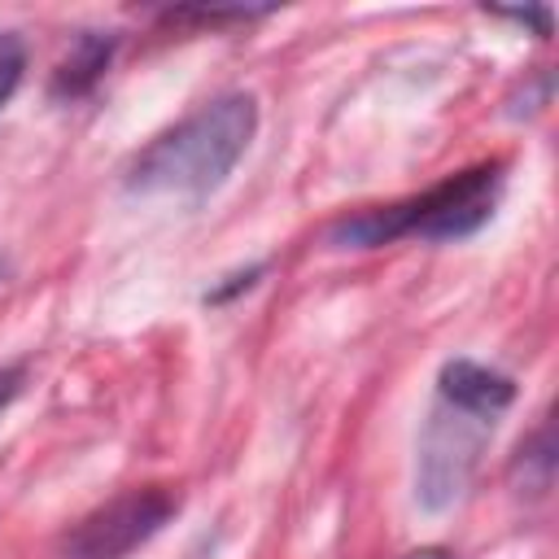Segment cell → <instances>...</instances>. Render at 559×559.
Segmentation results:
<instances>
[{
  "label": "cell",
  "instance_id": "7c38bea8",
  "mask_svg": "<svg viewBox=\"0 0 559 559\" xmlns=\"http://www.w3.org/2000/svg\"><path fill=\"white\" fill-rule=\"evenodd\" d=\"M22 384H26V367L22 362H13V367H0V411L22 393Z\"/></svg>",
  "mask_w": 559,
  "mask_h": 559
},
{
  "label": "cell",
  "instance_id": "4fadbf2b",
  "mask_svg": "<svg viewBox=\"0 0 559 559\" xmlns=\"http://www.w3.org/2000/svg\"><path fill=\"white\" fill-rule=\"evenodd\" d=\"M402 559H450V550H441V546H419V550H411V555H402Z\"/></svg>",
  "mask_w": 559,
  "mask_h": 559
},
{
  "label": "cell",
  "instance_id": "ba28073f",
  "mask_svg": "<svg viewBox=\"0 0 559 559\" xmlns=\"http://www.w3.org/2000/svg\"><path fill=\"white\" fill-rule=\"evenodd\" d=\"M22 74H26V44L13 31H0V109L13 100Z\"/></svg>",
  "mask_w": 559,
  "mask_h": 559
},
{
  "label": "cell",
  "instance_id": "5bb4252c",
  "mask_svg": "<svg viewBox=\"0 0 559 559\" xmlns=\"http://www.w3.org/2000/svg\"><path fill=\"white\" fill-rule=\"evenodd\" d=\"M4 271H9V266H4V262H0V280H4Z\"/></svg>",
  "mask_w": 559,
  "mask_h": 559
},
{
  "label": "cell",
  "instance_id": "3957f363",
  "mask_svg": "<svg viewBox=\"0 0 559 559\" xmlns=\"http://www.w3.org/2000/svg\"><path fill=\"white\" fill-rule=\"evenodd\" d=\"M489 432H493V419L437 402V411L424 424L419 459H415V498L424 511H445L463 498Z\"/></svg>",
  "mask_w": 559,
  "mask_h": 559
},
{
  "label": "cell",
  "instance_id": "8992f818",
  "mask_svg": "<svg viewBox=\"0 0 559 559\" xmlns=\"http://www.w3.org/2000/svg\"><path fill=\"white\" fill-rule=\"evenodd\" d=\"M114 48H118V35H100V31H83L74 44H70V52L61 57V66L52 70V96L57 100H79V96H87L100 79H105V70H109V61H114Z\"/></svg>",
  "mask_w": 559,
  "mask_h": 559
},
{
  "label": "cell",
  "instance_id": "30bf717a",
  "mask_svg": "<svg viewBox=\"0 0 559 559\" xmlns=\"http://www.w3.org/2000/svg\"><path fill=\"white\" fill-rule=\"evenodd\" d=\"M262 275H266V262H253V266H245V271H231V275H223V284H214V288L205 293V306H227L231 297L249 293V288H253Z\"/></svg>",
  "mask_w": 559,
  "mask_h": 559
},
{
  "label": "cell",
  "instance_id": "6da1fadb",
  "mask_svg": "<svg viewBox=\"0 0 559 559\" xmlns=\"http://www.w3.org/2000/svg\"><path fill=\"white\" fill-rule=\"evenodd\" d=\"M253 131L258 100L249 92H223L157 140H148L131 157L122 188L131 197H175L197 205L227 183L236 162L249 153Z\"/></svg>",
  "mask_w": 559,
  "mask_h": 559
},
{
  "label": "cell",
  "instance_id": "5b68a950",
  "mask_svg": "<svg viewBox=\"0 0 559 559\" xmlns=\"http://www.w3.org/2000/svg\"><path fill=\"white\" fill-rule=\"evenodd\" d=\"M437 393L441 402L467 411V415H480V419H498L511 402H515V380L485 367V362H472V358H450L437 376Z\"/></svg>",
  "mask_w": 559,
  "mask_h": 559
},
{
  "label": "cell",
  "instance_id": "9c48e42d",
  "mask_svg": "<svg viewBox=\"0 0 559 559\" xmlns=\"http://www.w3.org/2000/svg\"><path fill=\"white\" fill-rule=\"evenodd\" d=\"M271 9H166L162 22L170 26H183V22H197V26H227V22H249V17H262Z\"/></svg>",
  "mask_w": 559,
  "mask_h": 559
},
{
  "label": "cell",
  "instance_id": "8fae6325",
  "mask_svg": "<svg viewBox=\"0 0 559 559\" xmlns=\"http://www.w3.org/2000/svg\"><path fill=\"white\" fill-rule=\"evenodd\" d=\"M493 17H507V22H520V26H533L542 39L550 35V9H493Z\"/></svg>",
  "mask_w": 559,
  "mask_h": 559
},
{
  "label": "cell",
  "instance_id": "277c9868",
  "mask_svg": "<svg viewBox=\"0 0 559 559\" xmlns=\"http://www.w3.org/2000/svg\"><path fill=\"white\" fill-rule=\"evenodd\" d=\"M175 507V493L162 485L127 489L66 533L61 559H127L170 524Z\"/></svg>",
  "mask_w": 559,
  "mask_h": 559
},
{
  "label": "cell",
  "instance_id": "52a82bcc",
  "mask_svg": "<svg viewBox=\"0 0 559 559\" xmlns=\"http://www.w3.org/2000/svg\"><path fill=\"white\" fill-rule=\"evenodd\" d=\"M507 480H511V489H515L520 498H542V493L555 485V432H550V424H542V428L515 450V459H511V467H507Z\"/></svg>",
  "mask_w": 559,
  "mask_h": 559
},
{
  "label": "cell",
  "instance_id": "7a4b0ae2",
  "mask_svg": "<svg viewBox=\"0 0 559 559\" xmlns=\"http://www.w3.org/2000/svg\"><path fill=\"white\" fill-rule=\"evenodd\" d=\"M498 197H502V162H480V166H467V170L441 179L437 188H428L419 197L345 214L328 231V240L336 249H380L402 236L463 240L493 218Z\"/></svg>",
  "mask_w": 559,
  "mask_h": 559
}]
</instances>
